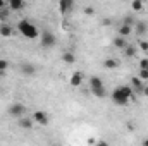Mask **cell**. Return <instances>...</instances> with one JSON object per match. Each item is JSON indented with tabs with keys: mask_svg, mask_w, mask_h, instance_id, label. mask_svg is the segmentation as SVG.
<instances>
[{
	"mask_svg": "<svg viewBox=\"0 0 148 146\" xmlns=\"http://www.w3.org/2000/svg\"><path fill=\"white\" fill-rule=\"evenodd\" d=\"M133 98V88L131 86H119L112 91V100L119 107H126Z\"/></svg>",
	"mask_w": 148,
	"mask_h": 146,
	"instance_id": "obj_1",
	"label": "cell"
},
{
	"mask_svg": "<svg viewBox=\"0 0 148 146\" xmlns=\"http://www.w3.org/2000/svg\"><path fill=\"white\" fill-rule=\"evenodd\" d=\"M17 29H19V33L26 38V40H35V38L40 36L38 28L33 23H29L28 19H21V21L17 23Z\"/></svg>",
	"mask_w": 148,
	"mask_h": 146,
	"instance_id": "obj_2",
	"label": "cell"
},
{
	"mask_svg": "<svg viewBox=\"0 0 148 146\" xmlns=\"http://www.w3.org/2000/svg\"><path fill=\"white\" fill-rule=\"evenodd\" d=\"M90 89L97 98H103L105 96V86L102 83V79L98 76H91L90 77Z\"/></svg>",
	"mask_w": 148,
	"mask_h": 146,
	"instance_id": "obj_3",
	"label": "cell"
},
{
	"mask_svg": "<svg viewBox=\"0 0 148 146\" xmlns=\"http://www.w3.org/2000/svg\"><path fill=\"white\" fill-rule=\"evenodd\" d=\"M41 46H45V48H52V46H55V41H57V38L53 36V33L52 31H43L41 35Z\"/></svg>",
	"mask_w": 148,
	"mask_h": 146,
	"instance_id": "obj_4",
	"label": "cell"
},
{
	"mask_svg": "<svg viewBox=\"0 0 148 146\" xmlns=\"http://www.w3.org/2000/svg\"><path fill=\"white\" fill-rule=\"evenodd\" d=\"M7 112H9V115H10V117L19 119V117H23V115H24L26 108H24V105H23V103H12V105L9 107Z\"/></svg>",
	"mask_w": 148,
	"mask_h": 146,
	"instance_id": "obj_5",
	"label": "cell"
},
{
	"mask_svg": "<svg viewBox=\"0 0 148 146\" xmlns=\"http://www.w3.org/2000/svg\"><path fill=\"white\" fill-rule=\"evenodd\" d=\"M5 2H7V7H9L10 10H14V12L23 10V9H24V5H26V2H24V0H5Z\"/></svg>",
	"mask_w": 148,
	"mask_h": 146,
	"instance_id": "obj_6",
	"label": "cell"
},
{
	"mask_svg": "<svg viewBox=\"0 0 148 146\" xmlns=\"http://www.w3.org/2000/svg\"><path fill=\"white\" fill-rule=\"evenodd\" d=\"M33 120L40 124V126H47L48 124V115L45 113V112H41V110H36L35 113H33Z\"/></svg>",
	"mask_w": 148,
	"mask_h": 146,
	"instance_id": "obj_7",
	"label": "cell"
},
{
	"mask_svg": "<svg viewBox=\"0 0 148 146\" xmlns=\"http://www.w3.org/2000/svg\"><path fill=\"white\" fill-rule=\"evenodd\" d=\"M81 83H83V72L76 71V72L71 76V79H69V84H71L73 88H77V86H81Z\"/></svg>",
	"mask_w": 148,
	"mask_h": 146,
	"instance_id": "obj_8",
	"label": "cell"
},
{
	"mask_svg": "<svg viewBox=\"0 0 148 146\" xmlns=\"http://www.w3.org/2000/svg\"><path fill=\"white\" fill-rule=\"evenodd\" d=\"M73 5H74L73 0H59V10H60V14H66V12H69Z\"/></svg>",
	"mask_w": 148,
	"mask_h": 146,
	"instance_id": "obj_9",
	"label": "cell"
},
{
	"mask_svg": "<svg viewBox=\"0 0 148 146\" xmlns=\"http://www.w3.org/2000/svg\"><path fill=\"white\" fill-rule=\"evenodd\" d=\"M60 59H62V62H64V64H74V62H76V55H74V52H69V50L62 52Z\"/></svg>",
	"mask_w": 148,
	"mask_h": 146,
	"instance_id": "obj_10",
	"label": "cell"
},
{
	"mask_svg": "<svg viewBox=\"0 0 148 146\" xmlns=\"http://www.w3.org/2000/svg\"><path fill=\"white\" fill-rule=\"evenodd\" d=\"M33 124H35L33 117H31V119H28V117H24V115L19 117V127H23V129H31Z\"/></svg>",
	"mask_w": 148,
	"mask_h": 146,
	"instance_id": "obj_11",
	"label": "cell"
},
{
	"mask_svg": "<svg viewBox=\"0 0 148 146\" xmlns=\"http://www.w3.org/2000/svg\"><path fill=\"white\" fill-rule=\"evenodd\" d=\"M21 71L24 76H33V74L36 72V69H35V65L33 64H28V62H24L23 65H21Z\"/></svg>",
	"mask_w": 148,
	"mask_h": 146,
	"instance_id": "obj_12",
	"label": "cell"
},
{
	"mask_svg": "<svg viewBox=\"0 0 148 146\" xmlns=\"http://www.w3.org/2000/svg\"><path fill=\"white\" fill-rule=\"evenodd\" d=\"M131 33H133V26H129V24H124V23L119 26V35H121V36L126 38V36H129Z\"/></svg>",
	"mask_w": 148,
	"mask_h": 146,
	"instance_id": "obj_13",
	"label": "cell"
},
{
	"mask_svg": "<svg viewBox=\"0 0 148 146\" xmlns=\"http://www.w3.org/2000/svg\"><path fill=\"white\" fill-rule=\"evenodd\" d=\"M131 83H133V88H134L136 91H140V93L143 91V88H145V86H143V79H140V77H133Z\"/></svg>",
	"mask_w": 148,
	"mask_h": 146,
	"instance_id": "obj_14",
	"label": "cell"
},
{
	"mask_svg": "<svg viewBox=\"0 0 148 146\" xmlns=\"http://www.w3.org/2000/svg\"><path fill=\"white\" fill-rule=\"evenodd\" d=\"M0 35L5 36V38L12 36V28H10L9 24H2V26H0Z\"/></svg>",
	"mask_w": 148,
	"mask_h": 146,
	"instance_id": "obj_15",
	"label": "cell"
},
{
	"mask_svg": "<svg viewBox=\"0 0 148 146\" xmlns=\"http://www.w3.org/2000/svg\"><path fill=\"white\" fill-rule=\"evenodd\" d=\"M114 46L115 48H126V40H124V36H115L114 38Z\"/></svg>",
	"mask_w": 148,
	"mask_h": 146,
	"instance_id": "obj_16",
	"label": "cell"
},
{
	"mask_svg": "<svg viewBox=\"0 0 148 146\" xmlns=\"http://www.w3.org/2000/svg\"><path fill=\"white\" fill-rule=\"evenodd\" d=\"M131 7H133V10H134V12H141V10L145 9V2L133 0V2H131Z\"/></svg>",
	"mask_w": 148,
	"mask_h": 146,
	"instance_id": "obj_17",
	"label": "cell"
},
{
	"mask_svg": "<svg viewBox=\"0 0 148 146\" xmlns=\"http://www.w3.org/2000/svg\"><path fill=\"white\" fill-rule=\"evenodd\" d=\"M103 67H105V69H117V67H119V62H117L115 59H107V60L103 62Z\"/></svg>",
	"mask_w": 148,
	"mask_h": 146,
	"instance_id": "obj_18",
	"label": "cell"
},
{
	"mask_svg": "<svg viewBox=\"0 0 148 146\" xmlns=\"http://www.w3.org/2000/svg\"><path fill=\"white\" fill-rule=\"evenodd\" d=\"M147 29H148L147 23L140 21V23H138V35H145V33H147Z\"/></svg>",
	"mask_w": 148,
	"mask_h": 146,
	"instance_id": "obj_19",
	"label": "cell"
},
{
	"mask_svg": "<svg viewBox=\"0 0 148 146\" xmlns=\"http://www.w3.org/2000/svg\"><path fill=\"white\" fill-rule=\"evenodd\" d=\"M124 53H126V57H133V55L136 53V50H134V46H127V45H126Z\"/></svg>",
	"mask_w": 148,
	"mask_h": 146,
	"instance_id": "obj_20",
	"label": "cell"
},
{
	"mask_svg": "<svg viewBox=\"0 0 148 146\" xmlns=\"http://www.w3.org/2000/svg\"><path fill=\"white\" fill-rule=\"evenodd\" d=\"M140 79H143V81H147L148 79V69H140V76H138Z\"/></svg>",
	"mask_w": 148,
	"mask_h": 146,
	"instance_id": "obj_21",
	"label": "cell"
},
{
	"mask_svg": "<svg viewBox=\"0 0 148 146\" xmlns=\"http://www.w3.org/2000/svg\"><path fill=\"white\" fill-rule=\"evenodd\" d=\"M138 45H140V48H141L143 52H147V50H148V41H145V40H140V43H138Z\"/></svg>",
	"mask_w": 148,
	"mask_h": 146,
	"instance_id": "obj_22",
	"label": "cell"
},
{
	"mask_svg": "<svg viewBox=\"0 0 148 146\" xmlns=\"http://www.w3.org/2000/svg\"><path fill=\"white\" fill-rule=\"evenodd\" d=\"M7 67H9V62L0 59V71H3V72H5V71H7Z\"/></svg>",
	"mask_w": 148,
	"mask_h": 146,
	"instance_id": "obj_23",
	"label": "cell"
},
{
	"mask_svg": "<svg viewBox=\"0 0 148 146\" xmlns=\"http://www.w3.org/2000/svg\"><path fill=\"white\" fill-rule=\"evenodd\" d=\"M84 14H86V16H93V14H95V9H93V7H86V9H84Z\"/></svg>",
	"mask_w": 148,
	"mask_h": 146,
	"instance_id": "obj_24",
	"label": "cell"
},
{
	"mask_svg": "<svg viewBox=\"0 0 148 146\" xmlns=\"http://www.w3.org/2000/svg\"><path fill=\"white\" fill-rule=\"evenodd\" d=\"M140 69H148V59H143L140 62Z\"/></svg>",
	"mask_w": 148,
	"mask_h": 146,
	"instance_id": "obj_25",
	"label": "cell"
},
{
	"mask_svg": "<svg viewBox=\"0 0 148 146\" xmlns=\"http://www.w3.org/2000/svg\"><path fill=\"white\" fill-rule=\"evenodd\" d=\"M122 23H124V24H129V26H133V24H134V19H131V17H126Z\"/></svg>",
	"mask_w": 148,
	"mask_h": 146,
	"instance_id": "obj_26",
	"label": "cell"
},
{
	"mask_svg": "<svg viewBox=\"0 0 148 146\" xmlns=\"http://www.w3.org/2000/svg\"><path fill=\"white\" fill-rule=\"evenodd\" d=\"M102 24H103V26H110V19H103Z\"/></svg>",
	"mask_w": 148,
	"mask_h": 146,
	"instance_id": "obj_27",
	"label": "cell"
},
{
	"mask_svg": "<svg viewBox=\"0 0 148 146\" xmlns=\"http://www.w3.org/2000/svg\"><path fill=\"white\" fill-rule=\"evenodd\" d=\"M5 5H7V2H5V0H0V9H3Z\"/></svg>",
	"mask_w": 148,
	"mask_h": 146,
	"instance_id": "obj_28",
	"label": "cell"
},
{
	"mask_svg": "<svg viewBox=\"0 0 148 146\" xmlns=\"http://www.w3.org/2000/svg\"><path fill=\"white\" fill-rule=\"evenodd\" d=\"M141 93H143L145 96H148V86H147V88H143V91H141Z\"/></svg>",
	"mask_w": 148,
	"mask_h": 146,
	"instance_id": "obj_29",
	"label": "cell"
},
{
	"mask_svg": "<svg viewBox=\"0 0 148 146\" xmlns=\"http://www.w3.org/2000/svg\"><path fill=\"white\" fill-rule=\"evenodd\" d=\"M143 146H148V139H145V141H143Z\"/></svg>",
	"mask_w": 148,
	"mask_h": 146,
	"instance_id": "obj_30",
	"label": "cell"
},
{
	"mask_svg": "<svg viewBox=\"0 0 148 146\" xmlns=\"http://www.w3.org/2000/svg\"><path fill=\"white\" fill-rule=\"evenodd\" d=\"M140 2H145V0H140Z\"/></svg>",
	"mask_w": 148,
	"mask_h": 146,
	"instance_id": "obj_31",
	"label": "cell"
},
{
	"mask_svg": "<svg viewBox=\"0 0 148 146\" xmlns=\"http://www.w3.org/2000/svg\"><path fill=\"white\" fill-rule=\"evenodd\" d=\"M73 2H74V0H73Z\"/></svg>",
	"mask_w": 148,
	"mask_h": 146,
	"instance_id": "obj_32",
	"label": "cell"
}]
</instances>
